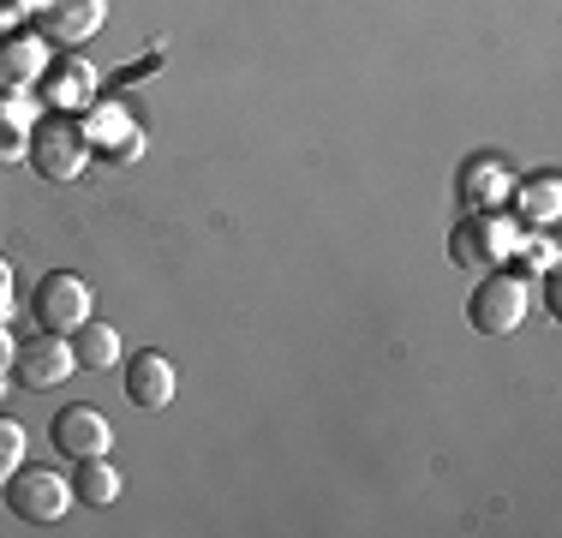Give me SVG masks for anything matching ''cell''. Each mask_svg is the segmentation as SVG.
<instances>
[{
    "mask_svg": "<svg viewBox=\"0 0 562 538\" xmlns=\"http://www.w3.org/2000/svg\"><path fill=\"white\" fill-rule=\"evenodd\" d=\"M515 239H520V222L503 210H467L461 227L449 234V258L454 269H467V276H491V269H503L515 258Z\"/></svg>",
    "mask_w": 562,
    "mask_h": 538,
    "instance_id": "cell-1",
    "label": "cell"
},
{
    "mask_svg": "<svg viewBox=\"0 0 562 538\" xmlns=\"http://www.w3.org/2000/svg\"><path fill=\"white\" fill-rule=\"evenodd\" d=\"M527 312H532V276H515V269H491L473 288V305H467L479 335H515Z\"/></svg>",
    "mask_w": 562,
    "mask_h": 538,
    "instance_id": "cell-2",
    "label": "cell"
},
{
    "mask_svg": "<svg viewBox=\"0 0 562 538\" xmlns=\"http://www.w3.org/2000/svg\"><path fill=\"white\" fill-rule=\"evenodd\" d=\"M31 168L43 173V180H55V186H72L78 173L90 168L85 126H78L72 114H48V120H36V132H31Z\"/></svg>",
    "mask_w": 562,
    "mask_h": 538,
    "instance_id": "cell-3",
    "label": "cell"
},
{
    "mask_svg": "<svg viewBox=\"0 0 562 538\" xmlns=\"http://www.w3.org/2000/svg\"><path fill=\"white\" fill-rule=\"evenodd\" d=\"M85 144H90V156H102V161H138L144 156V144H150V132H144V120L132 114L120 97H97L85 108Z\"/></svg>",
    "mask_w": 562,
    "mask_h": 538,
    "instance_id": "cell-4",
    "label": "cell"
},
{
    "mask_svg": "<svg viewBox=\"0 0 562 538\" xmlns=\"http://www.w3.org/2000/svg\"><path fill=\"white\" fill-rule=\"evenodd\" d=\"M72 503H78L72 479L55 473V467H19V473L7 479V508L19 520H31V527H55Z\"/></svg>",
    "mask_w": 562,
    "mask_h": 538,
    "instance_id": "cell-5",
    "label": "cell"
},
{
    "mask_svg": "<svg viewBox=\"0 0 562 538\" xmlns=\"http://www.w3.org/2000/svg\"><path fill=\"white\" fill-rule=\"evenodd\" d=\"M97 317V293H90L85 276H72V269H55V276L36 281V323H43L48 335H72L78 323Z\"/></svg>",
    "mask_w": 562,
    "mask_h": 538,
    "instance_id": "cell-6",
    "label": "cell"
},
{
    "mask_svg": "<svg viewBox=\"0 0 562 538\" xmlns=\"http://www.w3.org/2000/svg\"><path fill=\"white\" fill-rule=\"evenodd\" d=\"M102 24H109V0H36V31L60 48L97 43Z\"/></svg>",
    "mask_w": 562,
    "mask_h": 538,
    "instance_id": "cell-7",
    "label": "cell"
},
{
    "mask_svg": "<svg viewBox=\"0 0 562 538\" xmlns=\"http://www.w3.org/2000/svg\"><path fill=\"white\" fill-rule=\"evenodd\" d=\"M72 371H78L72 341H66V335H48V329H43V341H24L19 354H12V383L19 389H60Z\"/></svg>",
    "mask_w": 562,
    "mask_h": 538,
    "instance_id": "cell-8",
    "label": "cell"
},
{
    "mask_svg": "<svg viewBox=\"0 0 562 538\" xmlns=\"http://www.w3.org/2000/svg\"><path fill=\"white\" fill-rule=\"evenodd\" d=\"M43 90H48V108H55V114H78V108H90L102 97V72L78 48H66L60 60H48Z\"/></svg>",
    "mask_w": 562,
    "mask_h": 538,
    "instance_id": "cell-9",
    "label": "cell"
},
{
    "mask_svg": "<svg viewBox=\"0 0 562 538\" xmlns=\"http://www.w3.org/2000/svg\"><path fill=\"white\" fill-rule=\"evenodd\" d=\"M454 192H461V210H503L508 192H515V168H508L503 156H491V150L485 156H467Z\"/></svg>",
    "mask_w": 562,
    "mask_h": 538,
    "instance_id": "cell-10",
    "label": "cell"
},
{
    "mask_svg": "<svg viewBox=\"0 0 562 538\" xmlns=\"http://www.w3.org/2000/svg\"><path fill=\"white\" fill-rule=\"evenodd\" d=\"M109 442H114V425L102 419L97 407H60V419H55V449L60 455H72V461H85V455H109Z\"/></svg>",
    "mask_w": 562,
    "mask_h": 538,
    "instance_id": "cell-11",
    "label": "cell"
},
{
    "mask_svg": "<svg viewBox=\"0 0 562 538\" xmlns=\"http://www.w3.org/2000/svg\"><path fill=\"white\" fill-rule=\"evenodd\" d=\"M173 359L168 354H138V359H126V401L138 413H162L168 401H173Z\"/></svg>",
    "mask_w": 562,
    "mask_h": 538,
    "instance_id": "cell-12",
    "label": "cell"
},
{
    "mask_svg": "<svg viewBox=\"0 0 562 538\" xmlns=\"http://www.w3.org/2000/svg\"><path fill=\"white\" fill-rule=\"evenodd\" d=\"M48 72V36H0V90H36Z\"/></svg>",
    "mask_w": 562,
    "mask_h": 538,
    "instance_id": "cell-13",
    "label": "cell"
},
{
    "mask_svg": "<svg viewBox=\"0 0 562 538\" xmlns=\"http://www.w3.org/2000/svg\"><path fill=\"white\" fill-rule=\"evenodd\" d=\"M43 120V102L31 90H0V161H24L31 156V132Z\"/></svg>",
    "mask_w": 562,
    "mask_h": 538,
    "instance_id": "cell-14",
    "label": "cell"
},
{
    "mask_svg": "<svg viewBox=\"0 0 562 538\" xmlns=\"http://www.w3.org/2000/svg\"><path fill=\"white\" fill-rule=\"evenodd\" d=\"M508 204H515V222L520 227H551L557 215H562V180H557L551 168L532 173V180H515Z\"/></svg>",
    "mask_w": 562,
    "mask_h": 538,
    "instance_id": "cell-15",
    "label": "cell"
},
{
    "mask_svg": "<svg viewBox=\"0 0 562 538\" xmlns=\"http://www.w3.org/2000/svg\"><path fill=\"white\" fill-rule=\"evenodd\" d=\"M66 341H72L78 371H109V366H120V329H114V323H102V317L78 323Z\"/></svg>",
    "mask_w": 562,
    "mask_h": 538,
    "instance_id": "cell-16",
    "label": "cell"
},
{
    "mask_svg": "<svg viewBox=\"0 0 562 538\" xmlns=\"http://www.w3.org/2000/svg\"><path fill=\"white\" fill-rule=\"evenodd\" d=\"M72 496H78V503H90V508H109L120 496V467L109 461V455H85L78 473H72Z\"/></svg>",
    "mask_w": 562,
    "mask_h": 538,
    "instance_id": "cell-17",
    "label": "cell"
},
{
    "mask_svg": "<svg viewBox=\"0 0 562 538\" xmlns=\"http://www.w3.org/2000/svg\"><path fill=\"white\" fill-rule=\"evenodd\" d=\"M515 258H520V276H551V269H557V239L551 234H527V227H520Z\"/></svg>",
    "mask_w": 562,
    "mask_h": 538,
    "instance_id": "cell-18",
    "label": "cell"
},
{
    "mask_svg": "<svg viewBox=\"0 0 562 538\" xmlns=\"http://www.w3.org/2000/svg\"><path fill=\"white\" fill-rule=\"evenodd\" d=\"M19 467H24V425L0 413V484L19 473Z\"/></svg>",
    "mask_w": 562,
    "mask_h": 538,
    "instance_id": "cell-19",
    "label": "cell"
},
{
    "mask_svg": "<svg viewBox=\"0 0 562 538\" xmlns=\"http://www.w3.org/2000/svg\"><path fill=\"white\" fill-rule=\"evenodd\" d=\"M156 66H162V54H150V60H132V66H120V72H114V90H126V85H138V78H150Z\"/></svg>",
    "mask_w": 562,
    "mask_h": 538,
    "instance_id": "cell-20",
    "label": "cell"
},
{
    "mask_svg": "<svg viewBox=\"0 0 562 538\" xmlns=\"http://www.w3.org/2000/svg\"><path fill=\"white\" fill-rule=\"evenodd\" d=\"M31 12H36L31 0H0V31L12 36V31H19V24H24V19H31Z\"/></svg>",
    "mask_w": 562,
    "mask_h": 538,
    "instance_id": "cell-21",
    "label": "cell"
},
{
    "mask_svg": "<svg viewBox=\"0 0 562 538\" xmlns=\"http://www.w3.org/2000/svg\"><path fill=\"white\" fill-rule=\"evenodd\" d=\"M12 317V264L0 258V323Z\"/></svg>",
    "mask_w": 562,
    "mask_h": 538,
    "instance_id": "cell-22",
    "label": "cell"
},
{
    "mask_svg": "<svg viewBox=\"0 0 562 538\" xmlns=\"http://www.w3.org/2000/svg\"><path fill=\"white\" fill-rule=\"evenodd\" d=\"M7 389H12V383H7V366H0V395H7Z\"/></svg>",
    "mask_w": 562,
    "mask_h": 538,
    "instance_id": "cell-23",
    "label": "cell"
},
{
    "mask_svg": "<svg viewBox=\"0 0 562 538\" xmlns=\"http://www.w3.org/2000/svg\"><path fill=\"white\" fill-rule=\"evenodd\" d=\"M31 7H36V0H31Z\"/></svg>",
    "mask_w": 562,
    "mask_h": 538,
    "instance_id": "cell-24",
    "label": "cell"
}]
</instances>
